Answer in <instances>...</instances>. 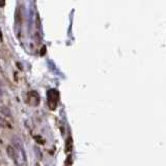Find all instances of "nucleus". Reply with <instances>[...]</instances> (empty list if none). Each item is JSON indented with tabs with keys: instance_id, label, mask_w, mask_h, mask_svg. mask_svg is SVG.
Segmentation results:
<instances>
[{
	"instance_id": "nucleus-6",
	"label": "nucleus",
	"mask_w": 166,
	"mask_h": 166,
	"mask_svg": "<svg viewBox=\"0 0 166 166\" xmlns=\"http://www.w3.org/2000/svg\"><path fill=\"white\" fill-rule=\"evenodd\" d=\"M0 94H1V91H0Z\"/></svg>"
},
{
	"instance_id": "nucleus-2",
	"label": "nucleus",
	"mask_w": 166,
	"mask_h": 166,
	"mask_svg": "<svg viewBox=\"0 0 166 166\" xmlns=\"http://www.w3.org/2000/svg\"><path fill=\"white\" fill-rule=\"evenodd\" d=\"M59 92L56 89H50L48 91V104L52 110H55L58 105Z\"/></svg>"
},
{
	"instance_id": "nucleus-3",
	"label": "nucleus",
	"mask_w": 166,
	"mask_h": 166,
	"mask_svg": "<svg viewBox=\"0 0 166 166\" xmlns=\"http://www.w3.org/2000/svg\"><path fill=\"white\" fill-rule=\"evenodd\" d=\"M27 102L32 106H37L39 105V102H40V97L37 94V91H31V92H28L27 94Z\"/></svg>"
},
{
	"instance_id": "nucleus-5",
	"label": "nucleus",
	"mask_w": 166,
	"mask_h": 166,
	"mask_svg": "<svg viewBox=\"0 0 166 166\" xmlns=\"http://www.w3.org/2000/svg\"><path fill=\"white\" fill-rule=\"evenodd\" d=\"M73 140H72V138H69L68 140H66V144H65V151L66 152H70L71 151V148H72V146H73Z\"/></svg>"
},
{
	"instance_id": "nucleus-1",
	"label": "nucleus",
	"mask_w": 166,
	"mask_h": 166,
	"mask_svg": "<svg viewBox=\"0 0 166 166\" xmlns=\"http://www.w3.org/2000/svg\"><path fill=\"white\" fill-rule=\"evenodd\" d=\"M8 154L11 159L15 160V162L18 165H23L24 162L26 161V156H25V152L22 148V146L17 145V148L14 146H8Z\"/></svg>"
},
{
	"instance_id": "nucleus-4",
	"label": "nucleus",
	"mask_w": 166,
	"mask_h": 166,
	"mask_svg": "<svg viewBox=\"0 0 166 166\" xmlns=\"http://www.w3.org/2000/svg\"><path fill=\"white\" fill-rule=\"evenodd\" d=\"M0 128H11V125L4 118L0 117Z\"/></svg>"
}]
</instances>
